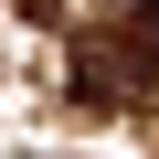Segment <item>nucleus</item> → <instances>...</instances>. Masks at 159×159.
I'll use <instances>...</instances> for the list:
<instances>
[{"label":"nucleus","mask_w":159,"mask_h":159,"mask_svg":"<svg viewBox=\"0 0 159 159\" xmlns=\"http://www.w3.org/2000/svg\"><path fill=\"white\" fill-rule=\"evenodd\" d=\"M64 85H74V106H96V117H127V106H148V96H159V64H148L138 43L96 32V43H74Z\"/></svg>","instance_id":"obj_1"},{"label":"nucleus","mask_w":159,"mask_h":159,"mask_svg":"<svg viewBox=\"0 0 159 159\" xmlns=\"http://www.w3.org/2000/svg\"><path fill=\"white\" fill-rule=\"evenodd\" d=\"M127 32H138V53L159 64V0H127Z\"/></svg>","instance_id":"obj_2"},{"label":"nucleus","mask_w":159,"mask_h":159,"mask_svg":"<svg viewBox=\"0 0 159 159\" xmlns=\"http://www.w3.org/2000/svg\"><path fill=\"white\" fill-rule=\"evenodd\" d=\"M11 11H32V21H53V11H64V0H11Z\"/></svg>","instance_id":"obj_3"}]
</instances>
